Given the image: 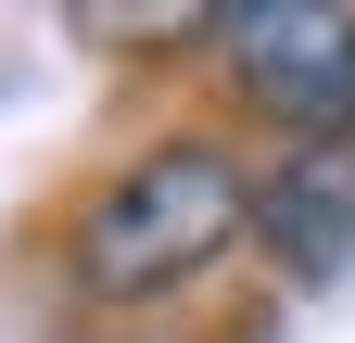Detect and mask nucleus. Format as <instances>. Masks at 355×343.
Returning <instances> with one entry per match:
<instances>
[{
    "instance_id": "1",
    "label": "nucleus",
    "mask_w": 355,
    "mask_h": 343,
    "mask_svg": "<svg viewBox=\"0 0 355 343\" xmlns=\"http://www.w3.org/2000/svg\"><path fill=\"white\" fill-rule=\"evenodd\" d=\"M241 229H254V178H241V153L216 140V127H178V140L127 153L114 178L76 203V229H64V280L89 292V306H165V292H191Z\"/></svg>"
},
{
    "instance_id": "2",
    "label": "nucleus",
    "mask_w": 355,
    "mask_h": 343,
    "mask_svg": "<svg viewBox=\"0 0 355 343\" xmlns=\"http://www.w3.org/2000/svg\"><path fill=\"white\" fill-rule=\"evenodd\" d=\"M216 64H229L241 115L292 127V140H355V13L343 0H254V13H216Z\"/></svg>"
},
{
    "instance_id": "3",
    "label": "nucleus",
    "mask_w": 355,
    "mask_h": 343,
    "mask_svg": "<svg viewBox=\"0 0 355 343\" xmlns=\"http://www.w3.org/2000/svg\"><path fill=\"white\" fill-rule=\"evenodd\" d=\"M254 242L292 280H343V254H355V140H292L266 165L254 178Z\"/></svg>"
}]
</instances>
